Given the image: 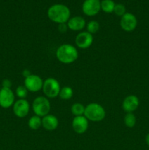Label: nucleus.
I'll return each mask as SVG.
<instances>
[{
  "label": "nucleus",
  "instance_id": "nucleus-23",
  "mask_svg": "<svg viewBox=\"0 0 149 150\" xmlns=\"http://www.w3.org/2000/svg\"><path fill=\"white\" fill-rule=\"evenodd\" d=\"M114 13L118 16H121L122 17L126 13V7L124 4H117L115 5L114 8Z\"/></svg>",
  "mask_w": 149,
  "mask_h": 150
},
{
  "label": "nucleus",
  "instance_id": "nucleus-11",
  "mask_svg": "<svg viewBox=\"0 0 149 150\" xmlns=\"http://www.w3.org/2000/svg\"><path fill=\"white\" fill-rule=\"evenodd\" d=\"M93 36L88 32H82L76 36L75 43L78 48L86 49L93 43Z\"/></svg>",
  "mask_w": 149,
  "mask_h": 150
},
{
  "label": "nucleus",
  "instance_id": "nucleus-13",
  "mask_svg": "<svg viewBox=\"0 0 149 150\" xmlns=\"http://www.w3.org/2000/svg\"><path fill=\"white\" fill-rule=\"evenodd\" d=\"M139 103L140 101L137 96L129 95L123 101V109L127 113H132L138 108Z\"/></svg>",
  "mask_w": 149,
  "mask_h": 150
},
{
  "label": "nucleus",
  "instance_id": "nucleus-14",
  "mask_svg": "<svg viewBox=\"0 0 149 150\" xmlns=\"http://www.w3.org/2000/svg\"><path fill=\"white\" fill-rule=\"evenodd\" d=\"M42 125L45 130L53 131L58 127V120L54 115H48L42 119Z\"/></svg>",
  "mask_w": 149,
  "mask_h": 150
},
{
  "label": "nucleus",
  "instance_id": "nucleus-4",
  "mask_svg": "<svg viewBox=\"0 0 149 150\" xmlns=\"http://www.w3.org/2000/svg\"><path fill=\"white\" fill-rule=\"evenodd\" d=\"M51 103L49 100L45 97H37L34 100L32 108L37 116L41 117L48 115L51 111Z\"/></svg>",
  "mask_w": 149,
  "mask_h": 150
},
{
  "label": "nucleus",
  "instance_id": "nucleus-7",
  "mask_svg": "<svg viewBox=\"0 0 149 150\" xmlns=\"http://www.w3.org/2000/svg\"><path fill=\"white\" fill-rule=\"evenodd\" d=\"M82 10L86 16H96L101 10V2L99 0H85L82 6Z\"/></svg>",
  "mask_w": 149,
  "mask_h": 150
},
{
  "label": "nucleus",
  "instance_id": "nucleus-18",
  "mask_svg": "<svg viewBox=\"0 0 149 150\" xmlns=\"http://www.w3.org/2000/svg\"><path fill=\"white\" fill-rule=\"evenodd\" d=\"M28 125H29V127L32 130H38L41 127V125H42V120L38 116H33V117H32L29 119Z\"/></svg>",
  "mask_w": 149,
  "mask_h": 150
},
{
  "label": "nucleus",
  "instance_id": "nucleus-24",
  "mask_svg": "<svg viewBox=\"0 0 149 150\" xmlns=\"http://www.w3.org/2000/svg\"><path fill=\"white\" fill-rule=\"evenodd\" d=\"M12 83L11 81L8 79H4L2 81V87L3 88H8V89H10V86H11Z\"/></svg>",
  "mask_w": 149,
  "mask_h": 150
},
{
  "label": "nucleus",
  "instance_id": "nucleus-10",
  "mask_svg": "<svg viewBox=\"0 0 149 150\" xmlns=\"http://www.w3.org/2000/svg\"><path fill=\"white\" fill-rule=\"evenodd\" d=\"M13 112L18 118H24L29 112V103L25 99H20L13 104Z\"/></svg>",
  "mask_w": 149,
  "mask_h": 150
},
{
  "label": "nucleus",
  "instance_id": "nucleus-1",
  "mask_svg": "<svg viewBox=\"0 0 149 150\" xmlns=\"http://www.w3.org/2000/svg\"><path fill=\"white\" fill-rule=\"evenodd\" d=\"M48 16L50 20L58 24L66 23L70 19V10L64 4H53L48 9Z\"/></svg>",
  "mask_w": 149,
  "mask_h": 150
},
{
  "label": "nucleus",
  "instance_id": "nucleus-8",
  "mask_svg": "<svg viewBox=\"0 0 149 150\" xmlns=\"http://www.w3.org/2000/svg\"><path fill=\"white\" fill-rule=\"evenodd\" d=\"M137 20L135 16L130 13H126L121 17L120 26L126 32H131L137 27Z\"/></svg>",
  "mask_w": 149,
  "mask_h": 150
},
{
  "label": "nucleus",
  "instance_id": "nucleus-15",
  "mask_svg": "<svg viewBox=\"0 0 149 150\" xmlns=\"http://www.w3.org/2000/svg\"><path fill=\"white\" fill-rule=\"evenodd\" d=\"M67 26L72 31H80L86 26V21L83 18L75 16L69 19Z\"/></svg>",
  "mask_w": 149,
  "mask_h": 150
},
{
  "label": "nucleus",
  "instance_id": "nucleus-20",
  "mask_svg": "<svg viewBox=\"0 0 149 150\" xmlns=\"http://www.w3.org/2000/svg\"><path fill=\"white\" fill-rule=\"evenodd\" d=\"M124 124L127 127L131 128L136 124V117L132 113H127L124 117Z\"/></svg>",
  "mask_w": 149,
  "mask_h": 150
},
{
  "label": "nucleus",
  "instance_id": "nucleus-17",
  "mask_svg": "<svg viewBox=\"0 0 149 150\" xmlns=\"http://www.w3.org/2000/svg\"><path fill=\"white\" fill-rule=\"evenodd\" d=\"M58 96L61 100H68L71 99L73 96L72 89L70 86H64L62 89H61Z\"/></svg>",
  "mask_w": 149,
  "mask_h": 150
},
{
  "label": "nucleus",
  "instance_id": "nucleus-21",
  "mask_svg": "<svg viewBox=\"0 0 149 150\" xmlns=\"http://www.w3.org/2000/svg\"><path fill=\"white\" fill-rule=\"evenodd\" d=\"M86 27H87V32L92 35L99 31V24L96 21H91L88 23Z\"/></svg>",
  "mask_w": 149,
  "mask_h": 150
},
{
  "label": "nucleus",
  "instance_id": "nucleus-25",
  "mask_svg": "<svg viewBox=\"0 0 149 150\" xmlns=\"http://www.w3.org/2000/svg\"><path fill=\"white\" fill-rule=\"evenodd\" d=\"M67 28H68V26H67V24H66V23H60L59 26H58V29H59L60 32H63V33L67 31Z\"/></svg>",
  "mask_w": 149,
  "mask_h": 150
},
{
  "label": "nucleus",
  "instance_id": "nucleus-27",
  "mask_svg": "<svg viewBox=\"0 0 149 150\" xmlns=\"http://www.w3.org/2000/svg\"><path fill=\"white\" fill-rule=\"evenodd\" d=\"M145 141H146V143H147V144L149 146V133L147 135V136H146Z\"/></svg>",
  "mask_w": 149,
  "mask_h": 150
},
{
  "label": "nucleus",
  "instance_id": "nucleus-6",
  "mask_svg": "<svg viewBox=\"0 0 149 150\" xmlns=\"http://www.w3.org/2000/svg\"><path fill=\"white\" fill-rule=\"evenodd\" d=\"M43 81L39 76L37 75H30L28 77L25 78L24 85L28 91L36 92L42 89Z\"/></svg>",
  "mask_w": 149,
  "mask_h": 150
},
{
  "label": "nucleus",
  "instance_id": "nucleus-19",
  "mask_svg": "<svg viewBox=\"0 0 149 150\" xmlns=\"http://www.w3.org/2000/svg\"><path fill=\"white\" fill-rule=\"evenodd\" d=\"M85 108L84 105L81 103H74L72 105L71 108V111L73 115H74L75 117H78V116H83L84 115L85 112Z\"/></svg>",
  "mask_w": 149,
  "mask_h": 150
},
{
  "label": "nucleus",
  "instance_id": "nucleus-5",
  "mask_svg": "<svg viewBox=\"0 0 149 150\" xmlns=\"http://www.w3.org/2000/svg\"><path fill=\"white\" fill-rule=\"evenodd\" d=\"M42 90L45 96L49 98H54L59 95L61 86L56 79L48 78L43 82Z\"/></svg>",
  "mask_w": 149,
  "mask_h": 150
},
{
  "label": "nucleus",
  "instance_id": "nucleus-9",
  "mask_svg": "<svg viewBox=\"0 0 149 150\" xmlns=\"http://www.w3.org/2000/svg\"><path fill=\"white\" fill-rule=\"evenodd\" d=\"M15 95L13 91L8 88H1L0 89V106L8 108L14 104Z\"/></svg>",
  "mask_w": 149,
  "mask_h": 150
},
{
  "label": "nucleus",
  "instance_id": "nucleus-12",
  "mask_svg": "<svg viewBox=\"0 0 149 150\" xmlns=\"http://www.w3.org/2000/svg\"><path fill=\"white\" fill-rule=\"evenodd\" d=\"M73 130L77 134H83L87 130L89 127V122L84 116L75 117L72 122Z\"/></svg>",
  "mask_w": 149,
  "mask_h": 150
},
{
  "label": "nucleus",
  "instance_id": "nucleus-28",
  "mask_svg": "<svg viewBox=\"0 0 149 150\" xmlns=\"http://www.w3.org/2000/svg\"></svg>",
  "mask_w": 149,
  "mask_h": 150
},
{
  "label": "nucleus",
  "instance_id": "nucleus-22",
  "mask_svg": "<svg viewBox=\"0 0 149 150\" xmlns=\"http://www.w3.org/2000/svg\"><path fill=\"white\" fill-rule=\"evenodd\" d=\"M15 93L16 95H17L19 98H20V99H24V98H26V96H27L28 90L25 87V86H19L16 89Z\"/></svg>",
  "mask_w": 149,
  "mask_h": 150
},
{
  "label": "nucleus",
  "instance_id": "nucleus-26",
  "mask_svg": "<svg viewBox=\"0 0 149 150\" xmlns=\"http://www.w3.org/2000/svg\"><path fill=\"white\" fill-rule=\"evenodd\" d=\"M23 76H24L25 78H26V77H28V76H30V75H32V74H31V73H30V71H29V70H23Z\"/></svg>",
  "mask_w": 149,
  "mask_h": 150
},
{
  "label": "nucleus",
  "instance_id": "nucleus-2",
  "mask_svg": "<svg viewBox=\"0 0 149 150\" xmlns=\"http://www.w3.org/2000/svg\"><path fill=\"white\" fill-rule=\"evenodd\" d=\"M56 57L63 64H70L78 57V52L74 46L70 44H63L56 51Z\"/></svg>",
  "mask_w": 149,
  "mask_h": 150
},
{
  "label": "nucleus",
  "instance_id": "nucleus-3",
  "mask_svg": "<svg viewBox=\"0 0 149 150\" xmlns=\"http://www.w3.org/2000/svg\"><path fill=\"white\" fill-rule=\"evenodd\" d=\"M105 114L106 113L103 107L96 103L89 104L85 108L84 117L92 122L102 121L105 119Z\"/></svg>",
  "mask_w": 149,
  "mask_h": 150
},
{
  "label": "nucleus",
  "instance_id": "nucleus-16",
  "mask_svg": "<svg viewBox=\"0 0 149 150\" xmlns=\"http://www.w3.org/2000/svg\"><path fill=\"white\" fill-rule=\"evenodd\" d=\"M115 5V2L112 0H103L101 1V10L105 13H111L114 11Z\"/></svg>",
  "mask_w": 149,
  "mask_h": 150
}]
</instances>
